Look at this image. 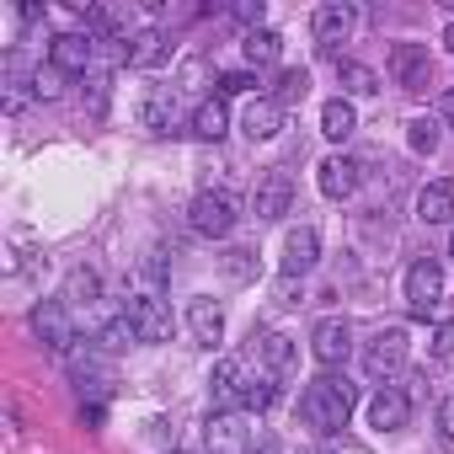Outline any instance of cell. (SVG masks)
<instances>
[{"label": "cell", "instance_id": "28", "mask_svg": "<svg viewBox=\"0 0 454 454\" xmlns=\"http://www.w3.org/2000/svg\"><path fill=\"white\" fill-rule=\"evenodd\" d=\"M219 273L231 278V284H257L262 262H257V252H252V247H231V252L219 257Z\"/></svg>", "mask_w": 454, "mask_h": 454}, {"label": "cell", "instance_id": "13", "mask_svg": "<svg viewBox=\"0 0 454 454\" xmlns=\"http://www.w3.org/2000/svg\"><path fill=\"white\" fill-rule=\"evenodd\" d=\"M166 54H171L166 27H139V33H129V43H123V65H129V70H155Z\"/></svg>", "mask_w": 454, "mask_h": 454}, {"label": "cell", "instance_id": "18", "mask_svg": "<svg viewBox=\"0 0 454 454\" xmlns=\"http://www.w3.org/2000/svg\"><path fill=\"white\" fill-rule=\"evenodd\" d=\"M139 123L150 134H176V86H155L145 102H139Z\"/></svg>", "mask_w": 454, "mask_h": 454}, {"label": "cell", "instance_id": "1", "mask_svg": "<svg viewBox=\"0 0 454 454\" xmlns=\"http://www.w3.org/2000/svg\"><path fill=\"white\" fill-rule=\"evenodd\" d=\"M353 417V385L337 380V374H316L305 390H300V422L316 427L321 438H337V427H348Z\"/></svg>", "mask_w": 454, "mask_h": 454}, {"label": "cell", "instance_id": "35", "mask_svg": "<svg viewBox=\"0 0 454 454\" xmlns=\"http://www.w3.org/2000/svg\"><path fill=\"white\" fill-rule=\"evenodd\" d=\"M134 278H139V284H145V289L155 294V289L166 284V257H160V252H150V257H145V262L134 268Z\"/></svg>", "mask_w": 454, "mask_h": 454}, {"label": "cell", "instance_id": "37", "mask_svg": "<svg viewBox=\"0 0 454 454\" xmlns=\"http://www.w3.org/2000/svg\"><path fill=\"white\" fill-rule=\"evenodd\" d=\"M433 358H454V321H438V332H433Z\"/></svg>", "mask_w": 454, "mask_h": 454}, {"label": "cell", "instance_id": "27", "mask_svg": "<svg viewBox=\"0 0 454 454\" xmlns=\"http://www.w3.org/2000/svg\"><path fill=\"white\" fill-rule=\"evenodd\" d=\"M337 86H342V97H374L380 91V75L369 65H358V59H342L337 65Z\"/></svg>", "mask_w": 454, "mask_h": 454}, {"label": "cell", "instance_id": "24", "mask_svg": "<svg viewBox=\"0 0 454 454\" xmlns=\"http://www.w3.org/2000/svg\"><path fill=\"white\" fill-rule=\"evenodd\" d=\"M321 134H326V139H337V145L358 134V113H353V102H348V97H332V102L321 107Z\"/></svg>", "mask_w": 454, "mask_h": 454}, {"label": "cell", "instance_id": "44", "mask_svg": "<svg viewBox=\"0 0 454 454\" xmlns=\"http://www.w3.org/2000/svg\"><path fill=\"white\" fill-rule=\"evenodd\" d=\"M449 262H454V236H449Z\"/></svg>", "mask_w": 454, "mask_h": 454}, {"label": "cell", "instance_id": "16", "mask_svg": "<svg viewBox=\"0 0 454 454\" xmlns=\"http://www.w3.org/2000/svg\"><path fill=\"white\" fill-rule=\"evenodd\" d=\"M353 22H358V17H353V6H342V0H332V6H321V12L310 17L316 43H321L326 54H332L337 43H348V38H353Z\"/></svg>", "mask_w": 454, "mask_h": 454}, {"label": "cell", "instance_id": "19", "mask_svg": "<svg viewBox=\"0 0 454 454\" xmlns=\"http://www.w3.org/2000/svg\"><path fill=\"white\" fill-rule=\"evenodd\" d=\"M252 358H257L268 374H289V369H294V337H284V332H257V337H252Z\"/></svg>", "mask_w": 454, "mask_h": 454}, {"label": "cell", "instance_id": "42", "mask_svg": "<svg viewBox=\"0 0 454 454\" xmlns=\"http://www.w3.org/2000/svg\"><path fill=\"white\" fill-rule=\"evenodd\" d=\"M278 300H284V305H294V278H289V273L278 278Z\"/></svg>", "mask_w": 454, "mask_h": 454}, {"label": "cell", "instance_id": "30", "mask_svg": "<svg viewBox=\"0 0 454 454\" xmlns=\"http://www.w3.org/2000/svg\"><path fill=\"white\" fill-rule=\"evenodd\" d=\"M438 139H443V134H438V118H411V123H406V145H411L417 155H433Z\"/></svg>", "mask_w": 454, "mask_h": 454}, {"label": "cell", "instance_id": "33", "mask_svg": "<svg viewBox=\"0 0 454 454\" xmlns=\"http://www.w3.org/2000/svg\"><path fill=\"white\" fill-rule=\"evenodd\" d=\"M273 401H278L273 380H247V401H241V411H268Z\"/></svg>", "mask_w": 454, "mask_h": 454}, {"label": "cell", "instance_id": "12", "mask_svg": "<svg viewBox=\"0 0 454 454\" xmlns=\"http://www.w3.org/2000/svg\"><path fill=\"white\" fill-rule=\"evenodd\" d=\"M49 65H59L65 75H86L97 65V38L91 33H59V38H49Z\"/></svg>", "mask_w": 454, "mask_h": 454}, {"label": "cell", "instance_id": "2", "mask_svg": "<svg viewBox=\"0 0 454 454\" xmlns=\"http://www.w3.org/2000/svg\"><path fill=\"white\" fill-rule=\"evenodd\" d=\"M236 219H241V208H236V198L224 192V187H203L192 198V208H187V224L203 241H224V236L236 231Z\"/></svg>", "mask_w": 454, "mask_h": 454}, {"label": "cell", "instance_id": "23", "mask_svg": "<svg viewBox=\"0 0 454 454\" xmlns=\"http://www.w3.org/2000/svg\"><path fill=\"white\" fill-rule=\"evenodd\" d=\"M59 300H65L70 310H75V305H97V300H102V273H97V268H86V262H81V268H70V273H65Z\"/></svg>", "mask_w": 454, "mask_h": 454}, {"label": "cell", "instance_id": "36", "mask_svg": "<svg viewBox=\"0 0 454 454\" xmlns=\"http://www.w3.org/2000/svg\"><path fill=\"white\" fill-rule=\"evenodd\" d=\"M231 17H236L247 33H257V27H262V0H241V6H231Z\"/></svg>", "mask_w": 454, "mask_h": 454}, {"label": "cell", "instance_id": "5", "mask_svg": "<svg viewBox=\"0 0 454 454\" xmlns=\"http://www.w3.org/2000/svg\"><path fill=\"white\" fill-rule=\"evenodd\" d=\"M247 364L241 358H219L214 364V374H208V395H214V417H224V411H241V401H247Z\"/></svg>", "mask_w": 454, "mask_h": 454}, {"label": "cell", "instance_id": "39", "mask_svg": "<svg viewBox=\"0 0 454 454\" xmlns=\"http://www.w3.org/2000/svg\"><path fill=\"white\" fill-rule=\"evenodd\" d=\"M438 438H443V443H454V395L438 406Z\"/></svg>", "mask_w": 454, "mask_h": 454}, {"label": "cell", "instance_id": "26", "mask_svg": "<svg viewBox=\"0 0 454 454\" xmlns=\"http://www.w3.org/2000/svg\"><path fill=\"white\" fill-rule=\"evenodd\" d=\"M241 54H247V65H278L284 38H278L273 27H257V33H247V38H241Z\"/></svg>", "mask_w": 454, "mask_h": 454}, {"label": "cell", "instance_id": "7", "mask_svg": "<svg viewBox=\"0 0 454 454\" xmlns=\"http://www.w3.org/2000/svg\"><path fill=\"white\" fill-rule=\"evenodd\" d=\"M33 332H38L43 348L70 353V348H75V316H70V305H65V300H43V305L33 310Z\"/></svg>", "mask_w": 454, "mask_h": 454}, {"label": "cell", "instance_id": "14", "mask_svg": "<svg viewBox=\"0 0 454 454\" xmlns=\"http://www.w3.org/2000/svg\"><path fill=\"white\" fill-rule=\"evenodd\" d=\"M316 262H321V236L310 231V224H294V231L284 236V273L289 278H305Z\"/></svg>", "mask_w": 454, "mask_h": 454}, {"label": "cell", "instance_id": "29", "mask_svg": "<svg viewBox=\"0 0 454 454\" xmlns=\"http://www.w3.org/2000/svg\"><path fill=\"white\" fill-rule=\"evenodd\" d=\"M134 342H139V332H134L129 316H113V321L97 332V348H102V353H123V348H134Z\"/></svg>", "mask_w": 454, "mask_h": 454}, {"label": "cell", "instance_id": "11", "mask_svg": "<svg viewBox=\"0 0 454 454\" xmlns=\"http://www.w3.org/2000/svg\"><path fill=\"white\" fill-rule=\"evenodd\" d=\"M406 422H411V395L401 385H380L369 395V427L374 433H401Z\"/></svg>", "mask_w": 454, "mask_h": 454}, {"label": "cell", "instance_id": "8", "mask_svg": "<svg viewBox=\"0 0 454 454\" xmlns=\"http://www.w3.org/2000/svg\"><path fill=\"white\" fill-rule=\"evenodd\" d=\"M289 203H294V182H289V171H262L257 187H252V214H257L262 224H273V219L289 214Z\"/></svg>", "mask_w": 454, "mask_h": 454}, {"label": "cell", "instance_id": "41", "mask_svg": "<svg viewBox=\"0 0 454 454\" xmlns=\"http://www.w3.org/2000/svg\"><path fill=\"white\" fill-rule=\"evenodd\" d=\"M438 118H443V123H454V86L438 97Z\"/></svg>", "mask_w": 454, "mask_h": 454}, {"label": "cell", "instance_id": "34", "mask_svg": "<svg viewBox=\"0 0 454 454\" xmlns=\"http://www.w3.org/2000/svg\"><path fill=\"white\" fill-rule=\"evenodd\" d=\"M208 75H214V70H208L203 59H187V65H182V75H176V97H182V91H187V97H192V91H203V81H208Z\"/></svg>", "mask_w": 454, "mask_h": 454}, {"label": "cell", "instance_id": "32", "mask_svg": "<svg viewBox=\"0 0 454 454\" xmlns=\"http://www.w3.org/2000/svg\"><path fill=\"white\" fill-rule=\"evenodd\" d=\"M305 91H310V75L305 70H284L278 81H273V102L284 107V102H305Z\"/></svg>", "mask_w": 454, "mask_h": 454}, {"label": "cell", "instance_id": "21", "mask_svg": "<svg viewBox=\"0 0 454 454\" xmlns=\"http://www.w3.org/2000/svg\"><path fill=\"white\" fill-rule=\"evenodd\" d=\"M417 219L422 224H443V219H454V182H427L422 192H417Z\"/></svg>", "mask_w": 454, "mask_h": 454}, {"label": "cell", "instance_id": "9", "mask_svg": "<svg viewBox=\"0 0 454 454\" xmlns=\"http://www.w3.org/2000/svg\"><path fill=\"white\" fill-rule=\"evenodd\" d=\"M310 353H316L321 369H337V364L353 353V326H348V316H326V321H316V332H310Z\"/></svg>", "mask_w": 454, "mask_h": 454}, {"label": "cell", "instance_id": "6", "mask_svg": "<svg viewBox=\"0 0 454 454\" xmlns=\"http://www.w3.org/2000/svg\"><path fill=\"white\" fill-rule=\"evenodd\" d=\"M123 316L134 321L139 342H171V332H176L171 305H166L160 294H139V300H129V310H123Z\"/></svg>", "mask_w": 454, "mask_h": 454}, {"label": "cell", "instance_id": "43", "mask_svg": "<svg viewBox=\"0 0 454 454\" xmlns=\"http://www.w3.org/2000/svg\"><path fill=\"white\" fill-rule=\"evenodd\" d=\"M443 49H449V54H454V22H449V27H443Z\"/></svg>", "mask_w": 454, "mask_h": 454}, {"label": "cell", "instance_id": "17", "mask_svg": "<svg viewBox=\"0 0 454 454\" xmlns=\"http://www.w3.org/2000/svg\"><path fill=\"white\" fill-rule=\"evenodd\" d=\"M187 332H192L198 348H219V342H224V310H219L208 294H198V300L187 305Z\"/></svg>", "mask_w": 454, "mask_h": 454}, {"label": "cell", "instance_id": "3", "mask_svg": "<svg viewBox=\"0 0 454 454\" xmlns=\"http://www.w3.org/2000/svg\"><path fill=\"white\" fill-rule=\"evenodd\" d=\"M401 364H406V326H380L364 342V374L369 380H390Z\"/></svg>", "mask_w": 454, "mask_h": 454}, {"label": "cell", "instance_id": "4", "mask_svg": "<svg viewBox=\"0 0 454 454\" xmlns=\"http://www.w3.org/2000/svg\"><path fill=\"white\" fill-rule=\"evenodd\" d=\"M438 300H443V268L433 257H417L406 268V305H411V316H433Z\"/></svg>", "mask_w": 454, "mask_h": 454}, {"label": "cell", "instance_id": "31", "mask_svg": "<svg viewBox=\"0 0 454 454\" xmlns=\"http://www.w3.org/2000/svg\"><path fill=\"white\" fill-rule=\"evenodd\" d=\"M65 91V70L59 65H33V97L38 102H54Z\"/></svg>", "mask_w": 454, "mask_h": 454}, {"label": "cell", "instance_id": "15", "mask_svg": "<svg viewBox=\"0 0 454 454\" xmlns=\"http://www.w3.org/2000/svg\"><path fill=\"white\" fill-rule=\"evenodd\" d=\"M316 182H321V192H326V198H337V203H342V198H353V192H358V182H364V166H358L353 155H326Z\"/></svg>", "mask_w": 454, "mask_h": 454}, {"label": "cell", "instance_id": "40", "mask_svg": "<svg viewBox=\"0 0 454 454\" xmlns=\"http://www.w3.org/2000/svg\"><path fill=\"white\" fill-rule=\"evenodd\" d=\"M316 454H353V449H348L342 438H321V443H316Z\"/></svg>", "mask_w": 454, "mask_h": 454}, {"label": "cell", "instance_id": "22", "mask_svg": "<svg viewBox=\"0 0 454 454\" xmlns=\"http://www.w3.org/2000/svg\"><path fill=\"white\" fill-rule=\"evenodd\" d=\"M192 134L208 139V145L231 134V107H224V97H203V102L192 107Z\"/></svg>", "mask_w": 454, "mask_h": 454}, {"label": "cell", "instance_id": "38", "mask_svg": "<svg viewBox=\"0 0 454 454\" xmlns=\"http://www.w3.org/2000/svg\"><path fill=\"white\" fill-rule=\"evenodd\" d=\"M257 81L247 70H231V75H219V97H236V91H252Z\"/></svg>", "mask_w": 454, "mask_h": 454}, {"label": "cell", "instance_id": "20", "mask_svg": "<svg viewBox=\"0 0 454 454\" xmlns=\"http://www.w3.org/2000/svg\"><path fill=\"white\" fill-rule=\"evenodd\" d=\"M241 129H247V139H273V134L284 129V107H278L273 97H257V102H247Z\"/></svg>", "mask_w": 454, "mask_h": 454}, {"label": "cell", "instance_id": "10", "mask_svg": "<svg viewBox=\"0 0 454 454\" xmlns=\"http://www.w3.org/2000/svg\"><path fill=\"white\" fill-rule=\"evenodd\" d=\"M390 75H395L401 91H427V81H433L427 43H395L390 49Z\"/></svg>", "mask_w": 454, "mask_h": 454}, {"label": "cell", "instance_id": "25", "mask_svg": "<svg viewBox=\"0 0 454 454\" xmlns=\"http://www.w3.org/2000/svg\"><path fill=\"white\" fill-rule=\"evenodd\" d=\"M241 411H224V417H214L208 422V449L214 454H241Z\"/></svg>", "mask_w": 454, "mask_h": 454}]
</instances>
